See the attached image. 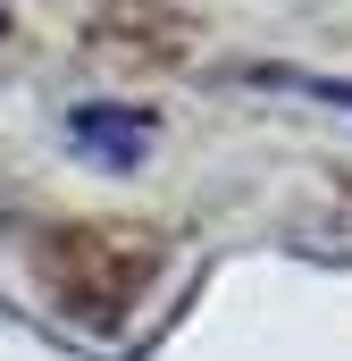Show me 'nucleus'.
Listing matches in <instances>:
<instances>
[{
	"instance_id": "1",
	"label": "nucleus",
	"mask_w": 352,
	"mask_h": 361,
	"mask_svg": "<svg viewBox=\"0 0 352 361\" xmlns=\"http://www.w3.org/2000/svg\"><path fill=\"white\" fill-rule=\"evenodd\" d=\"M68 143H76V152H101V160H134V152H143V118L118 109V101H92V109L68 118Z\"/></svg>"
}]
</instances>
